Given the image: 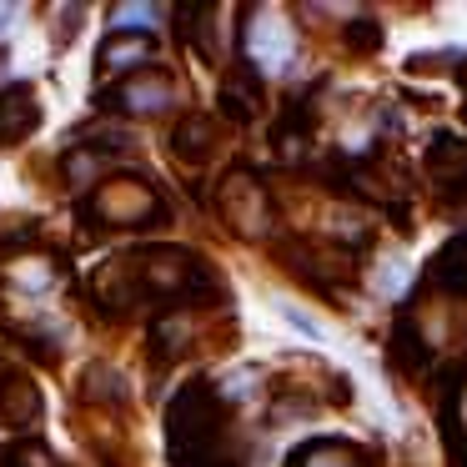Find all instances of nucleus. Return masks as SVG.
Listing matches in <instances>:
<instances>
[{
    "label": "nucleus",
    "mask_w": 467,
    "mask_h": 467,
    "mask_svg": "<svg viewBox=\"0 0 467 467\" xmlns=\"http://www.w3.org/2000/svg\"><path fill=\"white\" fill-rule=\"evenodd\" d=\"M171 462L176 467H226L222 462V397L216 387L192 382L171 402Z\"/></svg>",
    "instance_id": "nucleus-1"
},
{
    "label": "nucleus",
    "mask_w": 467,
    "mask_h": 467,
    "mask_svg": "<svg viewBox=\"0 0 467 467\" xmlns=\"http://www.w3.org/2000/svg\"><path fill=\"white\" fill-rule=\"evenodd\" d=\"M86 216L101 226H146L161 216V202H156V192L146 182H131V176H121V182H106L101 192L86 202Z\"/></svg>",
    "instance_id": "nucleus-2"
},
{
    "label": "nucleus",
    "mask_w": 467,
    "mask_h": 467,
    "mask_svg": "<svg viewBox=\"0 0 467 467\" xmlns=\"http://www.w3.org/2000/svg\"><path fill=\"white\" fill-rule=\"evenodd\" d=\"M292 51H296L292 26H286L276 11H252V26H246V56L256 61V71H266V76L286 71V66H292Z\"/></svg>",
    "instance_id": "nucleus-3"
},
{
    "label": "nucleus",
    "mask_w": 467,
    "mask_h": 467,
    "mask_svg": "<svg viewBox=\"0 0 467 467\" xmlns=\"http://www.w3.org/2000/svg\"><path fill=\"white\" fill-rule=\"evenodd\" d=\"M222 212L242 236H262L266 226H272V216H266V192L246 171H236L222 182Z\"/></svg>",
    "instance_id": "nucleus-4"
},
{
    "label": "nucleus",
    "mask_w": 467,
    "mask_h": 467,
    "mask_svg": "<svg viewBox=\"0 0 467 467\" xmlns=\"http://www.w3.org/2000/svg\"><path fill=\"white\" fill-rule=\"evenodd\" d=\"M427 182L442 196H467V141L432 136V146H427Z\"/></svg>",
    "instance_id": "nucleus-5"
},
{
    "label": "nucleus",
    "mask_w": 467,
    "mask_h": 467,
    "mask_svg": "<svg viewBox=\"0 0 467 467\" xmlns=\"http://www.w3.org/2000/svg\"><path fill=\"white\" fill-rule=\"evenodd\" d=\"M111 101L121 106V111L156 116V111H166V106H176V86H171V76H166V71H141V76H131Z\"/></svg>",
    "instance_id": "nucleus-6"
},
{
    "label": "nucleus",
    "mask_w": 467,
    "mask_h": 467,
    "mask_svg": "<svg viewBox=\"0 0 467 467\" xmlns=\"http://www.w3.org/2000/svg\"><path fill=\"white\" fill-rule=\"evenodd\" d=\"M36 121H41V111H36V91H31V86H5V91H0V146L31 136Z\"/></svg>",
    "instance_id": "nucleus-7"
},
{
    "label": "nucleus",
    "mask_w": 467,
    "mask_h": 467,
    "mask_svg": "<svg viewBox=\"0 0 467 467\" xmlns=\"http://www.w3.org/2000/svg\"><path fill=\"white\" fill-rule=\"evenodd\" d=\"M0 412L16 427L36 422V412H41V397H36V387L26 382L21 372H5V382H0Z\"/></svg>",
    "instance_id": "nucleus-8"
},
{
    "label": "nucleus",
    "mask_w": 467,
    "mask_h": 467,
    "mask_svg": "<svg viewBox=\"0 0 467 467\" xmlns=\"http://www.w3.org/2000/svg\"><path fill=\"white\" fill-rule=\"evenodd\" d=\"M292 467H362V452L337 442V437H317V442L292 452Z\"/></svg>",
    "instance_id": "nucleus-9"
},
{
    "label": "nucleus",
    "mask_w": 467,
    "mask_h": 467,
    "mask_svg": "<svg viewBox=\"0 0 467 467\" xmlns=\"http://www.w3.org/2000/svg\"><path fill=\"white\" fill-rule=\"evenodd\" d=\"M171 146L186 156V161H202V156H212L216 151V116H186L182 126H176V136H171Z\"/></svg>",
    "instance_id": "nucleus-10"
},
{
    "label": "nucleus",
    "mask_w": 467,
    "mask_h": 467,
    "mask_svg": "<svg viewBox=\"0 0 467 467\" xmlns=\"http://www.w3.org/2000/svg\"><path fill=\"white\" fill-rule=\"evenodd\" d=\"M146 56H151V36H111V41L101 46L106 71H131V66H141Z\"/></svg>",
    "instance_id": "nucleus-11"
},
{
    "label": "nucleus",
    "mask_w": 467,
    "mask_h": 467,
    "mask_svg": "<svg viewBox=\"0 0 467 467\" xmlns=\"http://www.w3.org/2000/svg\"><path fill=\"white\" fill-rule=\"evenodd\" d=\"M222 111L236 116V121H252V116L262 111V91H256L252 76H232V81L222 86Z\"/></svg>",
    "instance_id": "nucleus-12"
},
{
    "label": "nucleus",
    "mask_w": 467,
    "mask_h": 467,
    "mask_svg": "<svg viewBox=\"0 0 467 467\" xmlns=\"http://www.w3.org/2000/svg\"><path fill=\"white\" fill-rule=\"evenodd\" d=\"M432 276L447 286V292H467V236L442 246V256L432 262Z\"/></svg>",
    "instance_id": "nucleus-13"
},
{
    "label": "nucleus",
    "mask_w": 467,
    "mask_h": 467,
    "mask_svg": "<svg viewBox=\"0 0 467 467\" xmlns=\"http://www.w3.org/2000/svg\"><path fill=\"white\" fill-rule=\"evenodd\" d=\"M256 382H262V367H236V372L222 377V387H216V397L222 402H242V397L256 392Z\"/></svg>",
    "instance_id": "nucleus-14"
},
{
    "label": "nucleus",
    "mask_w": 467,
    "mask_h": 467,
    "mask_svg": "<svg viewBox=\"0 0 467 467\" xmlns=\"http://www.w3.org/2000/svg\"><path fill=\"white\" fill-rule=\"evenodd\" d=\"M96 171H101V156L86 151V146H76V151L66 156V182L71 186H96Z\"/></svg>",
    "instance_id": "nucleus-15"
},
{
    "label": "nucleus",
    "mask_w": 467,
    "mask_h": 467,
    "mask_svg": "<svg viewBox=\"0 0 467 467\" xmlns=\"http://www.w3.org/2000/svg\"><path fill=\"white\" fill-rule=\"evenodd\" d=\"M156 16H161L156 5H116V11H111V26H116V36H136V31H146Z\"/></svg>",
    "instance_id": "nucleus-16"
},
{
    "label": "nucleus",
    "mask_w": 467,
    "mask_h": 467,
    "mask_svg": "<svg viewBox=\"0 0 467 467\" xmlns=\"http://www.w3.org/2000/svg\"><path fill=\"white\" fill-rule=\"evenodd\" d=\"M182 342H186V317H161L156 322V347L161 352H182Z\"/></svg>",
    "instance_id": "nucleus-17"
},
{
    "label": "nucleus",
    "mask_w": 467,
    "mask_h": 467,
    "mask_svg": "<svg viewBox=\"0 0 467 467\" xmlns=\"http://www.w3.org/2000/svg\"><path fill=\"white\" fill-rule=\"evenodd\" d=\"M86 382H91V397H111V402H121V377L111 372V367H91V372H86Z\"/></svg>",
    "instance_id": "nucleus-18"
},
{
    "label": "nucleus",
    "mask_w": 467,
    "mask_h": 467,
    "mask_svg": "<svg viewBox=\"0 0 467 467\" xmlns=\"http://www.w3.org/2000/svg\"><path fill=\"white\" fill-rule=\"evenodd\" d=\"M347 46H352V51H377V46H382V31H377L372 21H357V26H347Z\"/></svg>",
    "instance_id": "nucleus-19"
},
{
    "label": "nucleus",
    "mask_w": 467,
    "mask_h": 467,
    "mask_svg": "<svg viewBox=\"0 0 467 467\" xmlns=\"http://www.w3.org/2000/svg\"><path fill=\"white\" fill-rule=\"evenodd\" d=\"M282 317H286V322H292V327H296V332H302V337H312V342H322V327H317L312 317H302V312H296V306H282Z\"/></svg>",
    "instance_id": "nucleus-20"
},
{
    "label": "nucleus",
    "mask_w": 467,
    "mask_h": 467,
    "mask_svg": "<svg viewBox=\"0 0 467 467\" xmlns=\"http://www.w3.org/2000/svg\"><path fill=\"white\" fill-rule=\"evenodd\" d=\"M377 286H382V292H402V262L382 266V276H377Z\"/></svg>",
    "instance_id": "nucleus-21"
},
{
    "label": "nucleus",
    "mask_w": 467,
    "mask_h": 467,
    "mask_svg": "<svg viewBox=\"0 0 467 467\" xmlns=\"http://www.w3.org/2000/svg\"><path fill=\"white\" fill-rule=\"evenodd\" d=\"M462 422H467V392H462Z\"/></svg>",
    "instance_id": "nucleus-22"
},
{
    "label": "nucleus",
    "mask_w": 467,
    "mask_h": 467,
    "mask_svg": "<svg viewBox=\"0 0 467 467\" xmlns=\"http://www.w3.org/2000/svg\"><path fill=\"white\" fill-rule=\"evenodd\" d=\"M462 86H467V61H462Z\"/></svg>",
    "instance_id": "nucleus-23"
}]
</instances>
